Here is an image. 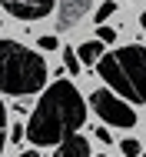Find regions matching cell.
Wrapping results in <instances>:
<instances>
[{
	"mask_svg": "<svg viewBox=\"0 0 146 157\" xmlns=\"http://www.w3.org/2000/svg\"><path fill=\"white\" fill-rule=\"evenodd\" d=\"M83 124H87V104H83L80 90L63 77V80H53L40 94L27 127H23V137L33 147H53L57 140L80 130Z\"/></svg>",
	"mask_w": 146,
	"mask_h": 157,
	"instance_id": "cell-1",
	"label": "cell"
},
{
	"mask_svg": "<svg viewBox=\"0 0 146 157\" xmlns=\"http://www.w3.org/2000/svg\"><path fill=\"white\" fill-rule=\"evenodd\" d=\"M96 74L106 80V87L113 94L126 97V104H143L146 90H143V74H146V50L143 44H126L119 50L100 54L96 60Z\"/></svg>",
	"mask_w": 146,
	"mask_h": 157,
	"instance_id": "cell-2",
	"label": "cell"
},
{
	"mask_svg": "<svg viewBox=\"0 0 146 157\" xmlns=\"http://www.w3.org/2000/svg\"><path fill=\"white\" fill-rule=\"evenodd\" d=\"M47 60L17 40H0V94H40L47 84Z\"/></svg>",
	"mask_w": 146,
	"mask_h": 157,
	"instance_id": "cell-3",
	"label": "cell"
},
{
	"mask_svg": "<svg viewBox=\"0 0 146 157\" xmlns=\"http://www.w3.org/2000/svg\"><path fill=\"white\" fill-rule=\"evenodd\" d=\"M90 100H93V110H96L106 124H113V127H136V110H133V104H126L119 94H113V90H93Z\"/></svg>",
	"mask_w": 146,
	"mask_h": 157,
	"instance_id": "cell-4",
	"label": "cell"
},
{
	"mask_svg": "<svg viewBox=\"0 0 146 157\" xmlns=\"http://www.w3.org/2000/svg\"><path fill=\"white\" fill-rule=\"evenodd\" d=\"M57 0H0V7L17 20H40L53 10Z\"/></svg>",
	"mask_w": 146,
	"mask_h": 157,
	"instance_id": "cell-5",
	"label": "cell"
},
{
	"mask_svg": "<svg viewBox=\"0 0 146 157\" xmlns=\"http://www.w3.org/2000/svg\"><path fill=\"white\" fill-rule=\"evenodd\" d=\"M90 3H93V0H57V3H53V7L60 10L57 27H60V30H70V27H77V24L87 17Z\"/></svg>",
	"mask_w": 146,
	"mask_h": 157,
	"instance_id": "cell-6",
	"label": "cell"
},
{
	"mask_svg": "<svg viewBox=\"0 0 146 157\" xmlns=\"http://www.w3.org/2000/svg\"><path fill=\"white\" fill-rule=\"evenodd\" d=\"M57 151H53V157H90V140L83 137V134H66L63 140H57L53 144Z\"/></svg>",
	"mask_w": 146,
	"mask_h": 157,
	"instance_id": "cell-7",
	"label": "cell"
},
{
	"mask_svg": "<svg viewBox=\"0 0 146 157\" xmlns=\"http://www.w3.org/2000/svg\"><path fill=\"white\" fill-rule=\"evenodd\" d=\"M100 54H103V40H87V44H80V50H77L80 67H93V63L100 60Z\"/></svg>",
	"mask_w": 146,
	"mask_h": 157,
	"instance_id": "cell-8",
	"label": "cell"
},
{
	"mask_svg": "<svg viewBox=\"0 0 146 157\" xmlns=\"http://www.w3.org/2000/svg\"><path fill=\"white\" fill-rule=\"evenodd\" d=\"M63 67H66V74H83V70H80V57H77L73 47L63 50Z\"/></svg>",
	"mask_w": 146,
	"mask_h": 157,
	"instance_id": "cell-9",
	"label": "cell"
},
{
	"mask_svg": "<svg viewBox=\"0 0 146 157\" xmlns=\"http://www.w3.org/2000/svg\"><path fill=\"white\" fill-rule=\"evenodd\" d=\"M113 13H116V3H113V0H106V3H100V7H96L93 20H96V24H106V20H110Z\"/></svg>",
	"mask_w": 146,
	"mask_h": 157,
	"instance_id": "cell-10",
	"label": "cell"
},
{
	"mask_svg": "<svg viewBox=\"0 0 146 157\" xmlns=\"http://www.w3.org/2000/svg\"><path fill=\"white\" fill-rule=\"evenodd\" d=\"M119 151H123V157H140V154H143L140 140H123V144H119Z\"/></svg>",
	"mask_w": 146,
	"mask_h": 157,
	"instance_id": "cell-11",
	"label": "cell"
},
{
	"mask_svg": "<svg viewBox=\"0 0 146 157\" xmlns=\"http://www.w3.org/2000/svg\"><path fill=\"white\" fill-rule=\"evenodd\" d=\"M3 144H7V107L0 100V154H3Z\"/></svg>",
	"mask_w": 146,
	"mask_h": 157,
	"instance_id": "cell-12",
	"label": "cell"
},
{
	"mask_svg": "<svg viewBox=\"0 0 146 157\" xmlns=\"http://www.w3.org/2000/svg\"><path fill=\"white\" fill-rule=\"evenodd\" d=\"M96 40H103V44H113V40H116V30H113V27H106V24H100V30H96Z\"/></svg>",
	"mask_w": 146,
	"mask_h": 157,
	"instance_id": "cell-13",
	"label": "cell"
},
{
	"mask_svg": "<svg viewBox=\"0 0 146 157\" xmlns=\"http://www.w3.org/2000/svg\"><path fill=\"white\" fill-rule=\"evenodd\" d=\"M57 47H60L57 37H40V50H57Z\"/></svg>",
	"mask_w": 146,
	"mask_h": 157,
	"instance_id": "cell-14",
	"label": "cell"
},
{
	"mask_svg": "<svg viewBox=\"0 0 146 157\" xmlns=\"http://www.w3.org/2000/svg\"><path fill=\"white\" fill-rule=\"evenodd\" d=\"M10 140H13V144H17V140H23V127H20V124H13V134H10Z\"/></svg>",
	"mask_w": 146,
	"mask_h": 157,
	"instance_id": "cell-15",
	"label": "cell"
},
{
	"mask_svg": "<svg viewBox=\"0 0 146 157\" xmlns=\"http://www.w3.org/2000/svg\"><path fill=\"white\" fill-rule=\"evenodd\" d=\"M96 140H103V144H110V130H103V127H96Z\"/></svg>",
	"mask_w": 146,
	"mask_h": 157,
	"instance_id": "cell-16",
	"label": "cell"
},
{
	"mask_svg": "<svg viewBox=\"0 0 146 157\" xmlns=\"http://www.w3.org/2000/svg\"><path fill=\"white\" fill-rule=\"evenodd\" d=\"M20 157H40V154H37V151H23Z\"/></svg>",
	"mask_w": 146,
	"mask_h": 157,
	"instance_id": "cell-17",
	"label": "cell"
},
{
	"mask_svg": "<svg viewBox=\"0 0 146 157\" xmlns=\"http://www.w3.org/2000/svg\"><path fill=\"white\" fill-rule=\"evenodd\" d=\"M100 157H106V154H100Z\"/></svg>",
	"mask_w": 146,
	"mask_h": 157,
	"instance_id": "cell-18",
	"label": "cell"
}]
</instances>
